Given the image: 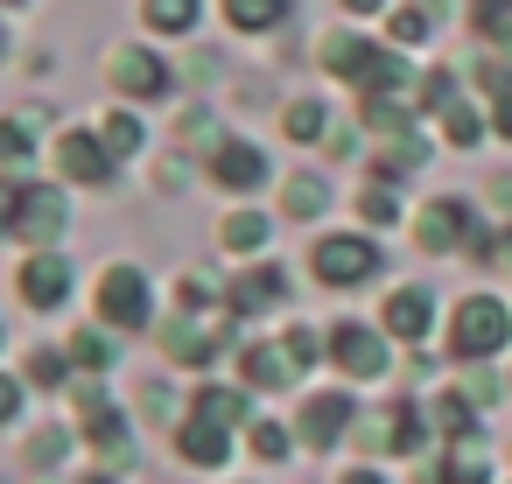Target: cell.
<instances>
[{
  "label": "cell",
  "instance_id": "5",
  "mask_svg": "<svg viewBox=\"0 0 512 484\" xmlns=\"http://www.w3.org/2000/svg\"><path fill=\"white\" fill-rule=\"evenodd\" d=\"M57 169H64L71 183H106L113 148H106L99 134H64V141H57Z\"/></svg>",
  "mask_w": 512,
  "mask_h": 484
},
{
  "label": "cell",
  "instance_id": "35",
  "mask_svg": "<svg viewBox=\"0 0 512 484\" xmlns=\"http://www.w3.org/2000/svg\"><path fill=\"white\" fill-rule=\"evenodd\" d=\"M421 36H428L421 15H393V43H421Z\"/></svg>",
  "mask_w": 512,
  "mask_h": 484
},
{
  "label": "cell",
  "instance_id": "11",
  "mask_svg": "<svg viewBox=\"0 0 512 484\" xmlns=\"http://www.w3.org/2000/svg\"><path fill=\"white\" fill-rule=\"evenodd\" d=\"M281 288H288V281H281V267H253V274L232 288V309H239V316H260L267 302H281Z\"/></svg>",
  "mask_w": 512,
  "mask_h": 484
},
{
  "label": "cell",
  "instance_id": "36",
  "mask_svg": "<svg viewBox=\"0 0 512 484\" xmlns=\"http://www.w3.org/2000/svg\"><path fill=\"white\" fill-rule=\"evenodd\" d=\"M8 225H22V190L0 183V232H8Z\"/></svg>",
  "mask_w": 512,
  "mask_h": 484
},
{
  "label": "cell",
  "instance_id": "39",
  "mask_svg": "<svg viewBox=\"0 0 512 484\" xmlns=\"http://www.w3.org/2000/svg\"><path fill=\"white\" fill-rule=\"evenodd\" d=\"M505 8H512V0H477V22H484V29H498V15H505Z\"/></svg>",
  "mask_w": 512,
  "mask_h": 484
},
{
  "label": "cell",
  "instance_id": "41",
  "mask_svg": "<svg viewBox=\"0 0 512 484\" xmlns=\"http://www.w3.org/2000/svg\"><path fill=\"white\" fill-rule=\"evenodd\" d=\"M344 484H379V477H372V470H351V477H344Z\"/></svg>",
  "mask_w": 512,
  "mask_h": 484
},
{
  "label": "cell",
  "instance_id": "30",
  "mask_svg": "<svg viewBox=\"0 0 512 484\" xmlns=\"http://www.w3.org/2000/svg\"><path fill=\"white\" fill-rule=\"evenodd\" d=\"M491 120H498V134L512 141V78H498V71H491Z\"/></svg>",
  "mask_w": 512,
  "mask_h": 484
},
{
  "label": "cell",
  "instance_id": "26",
  "mask_svg": "<svg viewBox=\"0 0 512 484\" xmlns=\"http://www.w3.org/2000/svg\"><path fill=\"white\" fill-rule=\"evenodd\" d=\"M442 477H449V484H484V456H477V442H463V449L449 456Z\"/></svg>",
  "mask_w": 512,
  "mask_h": 484
},
{
  "label": "cell",
  "instance_id": "23",
  "mask_svg": "<svg viewBox=\"0 0 512 484\" xmlns=\"http://www.w3.org/2000/svg\"><path fill=\"white\" fill-rule=\"evenodd\" d=\"M260 239H267V218H253V211L225 218V246H239V253H246V246H260Z\"/></svg>",
  "mask_w": 512,
  "mask_h": 484
},
{
  "label": "cell",
  "instance_id": "29",
  "mask_svg": "<svg viewBox=\"0 0 512 484\" xmlns=\"http://www.w3.org/2000/svg\"><path fill=\"white\" fill-rule=\"evenodd\" d=\"M106 148H113V155H134V148H141V127H134L127 113H113V120H106Z\"/></svg>",
  "mask_w": 512,
  "mask_h": 484
},
{
  "label": "cell",
  "instance_id": "24",
  "mask_svg": "<svg viewBox=\"0 0 512 484\" xmlns=\"http://www.w3.org/2000/svg\"><path fill=\"white\" fill-rule=\"evenodd\" d=\"M435 428H442V435H456V442H463V435H470V407H463V400H456V393H442V400H435Z\"/></svg>",
  "mask_w": 512,
  "mask_h": 484
},
{
  "label": "cell",
  "instance_id": "19",
  "mask_svg": "<svg viewBox=\"0 0 512 484\" xmlns=\"http://www.w3.org/2000/svg\"><path fill=\"white\" fill-rule=\"evenodd\" d=\"M323 204H330V190H323L316 176H295V183H288V211H295V218H316Z\"/></svg>",
  "mask_w": 512,
  "mask_h": 484
},
{
  "label": "cell",
  "instance_id": "18",
  "mask_svg": "<svg viewBox=\"0 0 512 484\" xmlns=\"http://www.w3.org/2000/svg\"><path fill=\"white\" fill-rule=\"evenodd\" d=\"M225 15H232V29H267V22H281V0H225Z\"/></svg>",
  "mask_w": 512,
  "mask_h": 484
},
{
  "label": "cell",
  "instance_id": "45",
  "mask_svg": "<svg viewBox=\"0 0 512 484\" xmlns=\"http://www.w3.org/2000/svg\"><path fill=\"white\" fill-rule=\"evenodd\" d=\"M8 8H15V0H8Z\"/></svg>",
  "mask_w": 512,
  "mask_h": 484
},
{
  "label": "cell",
  "instance_id": "13",
  "mask_svg": "<svg viewBox=\"0 0 512 484\" xmlns=\"http://www.w3.org/2000/svg\"><path fill=\"white\" fill-rule=\"evenodd\" d=\"M246 379H253V386H288V379H302V365L288 358V344H281V351H274V344H253V351H246Z\"/></svg>",
  "mask_w": 512,
  "mask_h": 484
},
{
  "label": "cell",
  "instance_id": "4",
  "mask_svg": "<svg viewBox=\"0 0 512 484\" xmlns=\"http://www.w3.org/2000/svg\"><path fill=\"white\" fill-rule=\"evenodd\" d=\"M330 358H337L344 372L372 379V372H386V337H379V330H358V323H337V330H330Z\"/></svg>",
  "mask_w": 512,
  "mask_h": 484
},
{
  "label": "cell",
  "instance_id": "37",
  "mask_svg": "<svg viewBox=\"0 0 512 484\" xmlns=\"http://www.w3.org/2000/svg\"><path fill=\"white\" fill-rule=\"evenodd\" d=\"M29 456H36V463H57V456H64V435H57V428H50V435H36V449H29Z\"/></svg>",
  "mask_w": 512,
  "mask_h": 484
},
{
  "label": "cell",
  "instance_id": "21",
  "mask_svg": "<svg viewBox=\"0 0 512 484\" xmlns=\"http://www.w3.org/2000/svg\"><path fill=\"white\" fill-rule=\"evenodd\" d=\"M71 358H78V365H113V337H106V330H78V337H71Z\"/></svg>",
  "mask_w": 512,
  "mask_h": 484
},
{
  "label": "cell",
  "instance_id": "44",
  "mask_svg": "<svg viewBox=\"0 0 512 484\" xmlns=\"http://www.w3.org/2000/svg\"><path fill=\"white\" fill-rule=\"evenodd\" d=\"M85 484H113V477H85Z\"/></svg>",
  "mask_w": 512,
  "mask_h": 484
},
{
  "label": "cell",
  "instance_id": "14",
  "mask_svg": "<svg viewBox=\"0 0 512 484\" xmlns=\"http://www.w3.org/2000/svg\"><path fill=\"white\" fill-rule=\"evenodd\" d=\"M176 442H183V456H190V463H225V456H232V435H225L218 421H183V435H176Z\"/></svg>",
  "mask_w": 512,
  "mask_h": 484
},
{
  "label": "cell",
  "instance_id": "34",
  "mask_svg": "<svg viewBox=\"0 0 512 484\" xmlns=\"http://www.w3.org/2000/svg\"><path fill=\"white\" fill-rule=\"evenodd\" d=\"M365 218H372V225H393V218H400V197H393V190H372V197H365Z\"/></svg>",
  "mask_w": 512,
  "mask_h": 484
},
{
  "label": "cell",
  "instance_id": "20",
  "mask_svg": "<svg viewBox=\"0 0 512 484\" xmlns=\"http://www.w3.org/2000/svg\"><path fill=\"white\" fill-rule=\"evenodd\" d=\"M29 162V120H0V169Z\"/></svg>",
  "mask_w": 512,
  "mask_h": 484
},
{
  "label": "cell",
  "instance_id": "16",
  "mask_svg": "<svg viewBox=\"0 0 512 484\" xmlns=\"http://www.w3.org/2000/svg\"><path fill=\"white\" fill-rule=\"evenodd\" d=\"M246 414V400L232 393V386H197V421H218V428H232Z\"/></svg>",
  "mask_w": 512,
  "mask_h": 484
},
{
  "label": "cell",
  "instance_id": "32",
  "mask_svg": "<svg viewBox=\"0 0 512 484\" xmlns=\"http://www.w3.org/2000/svg\"><path fill=\"white\" fill-rule=\"evenodd\" d=\"M29 379H36V386H64V358H57V351H36V358H29Z\"/></svg>",
  "mask_w": 512,
  "mask_h": 484
},
{
  "label": "cell",
  "instance_id": "6",
  "mask_svg": "<svg viewBox=\"0 0 512 484\" xmlns=\"http://www.w3.org/2000/svg\"><path fill=\"white\" fill-rule=\"evenodd\" d=\"M113 85H120L127 99H162V92H169V71H162V57H148V50H120V57H113Z\"/></svg>",
  "mask_w": 512,
  "mask_h": 484
},
{
  "label": "cell",
  "instance_id": "22",
  "mask_svg": "<svg viewBox=\"0 0 512 484\" xmlns=\"http://www.w3.org/2000/svg\"><path fill=\"white\" fill-rule=\"evenodd\" d=\"M148 22L155 29H190L197 22V0H148Z\"/></svg>",
  "mask_w": 512,
  "mask_h": 484
},
{
  "label": "cell",
  "instance_id": "31",
  "mask_svg": "<svg viewBox=\"0 0 512 484\" xmlns=\"http://www.w3.org/2000/svg\"><path fill=\"white\" fill-rule=\"evenodd\" d=\"M288 134H295V141H316V134H323V106H295V113H288Z\"/></svg>",
  "mask_w": 512,
  "mask_h": 484
},
{
  "label": "cell",
  "instance_id": "17",
  "mask_svg": "<svg viewBox=\"0 0 512 484\" xmlns=\"http://www.w3.org/2000/svg\"><path fill=\"white\" fill-rule=\"evenodd\" d=\"M85 442H92L99 456H113V463H127V428H120V414H113V407L85 421Z\"/></svg>",
  "mask_w": 512,
  "mask_h": 484
},
{
  "label": "cell",
  "instance_id": "33",
  "mask_svg": "<svg viewBox=\"0 0 512 484\" xmlns=\"http://www.w3.org/2000/svg\"><path fill=\"white\" fill-rule=\"evenodd\" d=\"M253 449H260L267 463H274V456H288V428H274V421H260V428H253Z\"/></svg>",
  "mask_w": 512,
  "mask_h": 484
},
{
  "label": "cell",
  "instance_id": "1",
  "mask_svg": "<svg viewBox=\"0 0 512 484\" xmlns=\"http://www.w3.org/2000/svg\"><path fill=\"white\" fill-rule=\"evenodd\" d=\"M505 309L491 302V295H470L463 309H456V323H449V344H456V358H484V351H498L505 344Z\"/></svg>",
  "mask_w": 512,
  "mask_h": 484
},
{
  "label": "cell",
  "instance_id": "2",
  "mask_svg": "<svg viewBox=\"0 0 512 484\" xmlns=\"http://www.w3.org/2000/svg\"><path fill=\"white\" fill-rule=\"evenodd\" d=\"M316 274H323L330 288L372 281V274H379V246H372V239H358V232H344V239H323V246H316Z\"/></svg>",
  "mask_w": 512,
  "mask_h": 484
},
{
  "label": "cell",
  "instance_id": "3",
  "mask_svg": "<svg viewBox=\"0 0 512 484\" xmlns=\"http://www.w3.org/2000/svg\"><path fill=\"white\" fill-rule=\"evenodd\" d=\"M99 309H106V323H120V330L148 323V281H141L134 267H106V274H99Z\"/></svg>",
  "mask_w": 512,
  "mask_h": 484
},
{
  "label": "cell",
  "instance_id": "25",
  "mask_svg": "<svg viewBox=\"0 0 512 484\" xmlns=\"http://www.w3.org/2000/svg\"><path fill=\"white\" fill-rule=\"evenodd\" d=\"M386 421H393V428H386V435H393V449H421V414H414L407 400H400Z\"/></svg>",
  "mask_w": 512,
  "mask_h": 484
},
{
  "label": "cell",
  "instance_id": "12",
  "mask_svg": "<svg viewBox=\"0 0 512 484\" xmlns=\"http://www.w3.org/2000/svg\"><path fill=\"white\" fill-rule=\"evenodd\" d=\"M428 309H435V302H428L421 288H400V295L386 302V330H393V337H428Z\"/></svg>",
  "mask_w": 512,
  "mask_h": 484
},
{
  "label": "cell",
  "instance_id": "10",
  "mask_svg": "<svg viewBox=\"0 0 512 484\" xmlns=\"http://www.w3.org/2000/svg\"><path fill=\"white\" fill-rule=\"evenodd\" d=\"M456 239H463V204H456V197L428 204V211H421V246H428V253H449Z\"/></svg>",
  "mask_w": 512,
  "mask_h": 484
},
{
  "label": "cell",
  "instance_id": "42",
  "mask_svg": "<svg viewBox=\"0 0 512 484\" xmlns=\"http://www.w3.org/2000/svg\"><path fill=\"white\" fill-rule=\"evenodd\" d=\"M498 260H505V267H512V232H505V239H498Z\"/></svg>",
  "mask_w": 512,
  "mask_h": 484
},
{
  "label": "cell",
  "instance_id": "8",
  "mask_svg": "<svg viewBox=\"0 0 512 484\" xmlns=\"http://www.w3.org/2000/svg\"><path fill=\"white\" fill-rule=\"evenodd\" d=\"M344 421H351V400H344V393H316V400L302 407V442L330 449V442L344 435Z\"/></svg>",
  "mask_w": 512,
  "mask_h": 484
},
{
  "label": "cell",
  "instance_id": "15",
  "mask_svg": "<svg viewBox=\"0 0 512 484\" xmlns=\"http://www.w3.org/2000/svg\"><path fill=\"white\" fill-rule=\"evenodd\" d=\"M22 232H29V239L64 232V197H50V190H22Z\"/></svg>",
  "mask_w": 512,
  "mask_h": 484
},
{
  "label": "cell",
  "instance_id": "7",
  "mask_svg": "<svg viewBox=\"0 0 512 484\" xmlns=\"http://www.w3.org/2000/svg\"><path fill=\"white\" fill-rule=\"evenodd\" d=\"M22 295H29L36 309H50V302H64V295H71V267H64L57 253H36V260L22 267Z\"/></svg>",
  "mask_w": 512,
  "mask_h": 484
},
{
  "label": "cell",
  "instance_id": "40",
  "mask_svg": "<svg viewBox=\"0 0 512 484\" xmlns=\"http://www.w3.org/2000/svg\"><path fill=\"white\" fill-rule=\"evenodd\" d=\"M491 43H505V57H512V22H505V29H491Z\"/></svg>",
  "mask_w": 512,
  "mask_h": 484
},
{
  "label": "cell",
  "instance_id": "28",
  "mask_svg": "<svg viewBox=\"0 0 512 484\" xmlns=\"http://www.w3.org/2000/svg\"><path fill=\"white\" fill-rule=\"evenodd\" d=\"M162 344H169V351H176L183 365H197V358H204V337H197L190 323H169V330H162Z\"/></svg>",
  "mask_w": 512,
  "mask_h": 484
},
{
  "label": "cell",
  "instance_id": "27",
  "mask_svg": "<svg viewBox=\"0 0 512 484\" xmlns=\"http://www.w3.org/2000/svg\"><path fill=\"white\" fill-rule=\"evenodd\" d=\"M435 113H442V127H449V141H456V148H470V141H477V120L463 113V99H449V106H435Z\"/></svg>",
  "mask_w": 512,
  "mask_h": 484
},
{
  "label": "cell",
  "instance_id": "38",
  "mask_svg": "<svg viewBox=\"0 0 512 484\" xmlns=\"http://www.w3.org/2000/svg\"><path fill=\"white\" fill-rule=\"evenodd\" d=\"M15 407H22V386H15V379H0V421H15Z\"/></svg>",
  "mask_w": 512,
  "mask_h": 484
},
{
  "label": "cell",
  "instance_id": "9",
  "mask_svg": "<svg viewBox=\"0 0 512 484\" xmlns=\"http://www.w3.org/2000/svg\"><path fill=\"white\" fill-rule=\"evenodd\" d=\"M211 169H218V183H232V190H253V183L267 176V162H260V148H253V141H218Z\"/></svg>",
  "mask_w": 512,
  "mask_h": 484
},
{
  "label": "cell",
  "instance_id": "43",
  "mask_svg": "<svg viewBox=\"0 0 512 484\" xmlns=\"http://www.w3.org/2000/svg\"><path fill=\"white\" fill-rule=\"evenodd\" d=\"M344 8H379V0H344Z\"/></svg>",
  "mask_w": 512,
  "mask_h": 484
}]
</instances>
